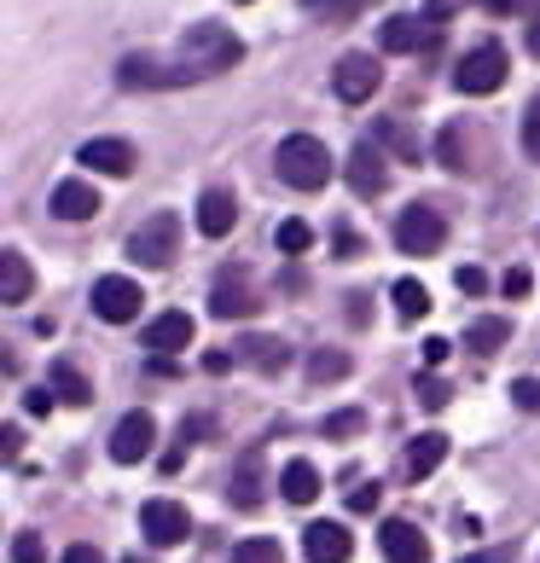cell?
<instances>
[{"instance_id": "obj_4", "label": "cell", "mask_w": 540, "mask_h": 563, "mask_svg": "<svg viewBox=\"0 0 540 563\" xmlns=\"http://www.w3.org/2000/svg\"><path fill=\"white\" fill-rule=\"evenodd\" d=\"M175 244H180V216H152V221H140L134 233H129V256L140 267H169L175 262Z\"/></svg>"}, {"instance_id": "obj_10", "label": "cell", "mask_w": 540, "mask_h": 563, "mask_svg": "<svg viewBox=\"0 0 540 563\" xmlns=\"http://www.w3.org/2000/svg\"><path fill=\"white\" fill-rule=\"evenodd\" d=\"M140 285L134 279H122V274H106L93 285V314L99 320H111V325H129V320H140Z\"/></svg>"}, {"instance_id": "obj_2", "label": "cell", "mask_w": 540, "mask_h": 563, "mask_svg": "<svg viewBox=\"0 0 540 563\" xmlns=\"http://www.w3.org/2000/svg\"><path fill=\"white\" fill-rule=\"evenodd\" d=\"M244 58V41L227 30V24H192L180 35V65L192 70L198 81L203 76H221V70H233Z\"/></svg>"}, {"instance_id": "obj_9", "label": "cell", "mask_w": 540, "mask_h": 563, "mask_svg": "<svg viewBox=\"0 0 540 563\" xmlns=\"http://www.w3.org/2000/svg\"><path fill=\"white\" fill-rule=\"evenodd\" d=\"M256 290H251V274L244 267H227V274L216 279V290H210V314L216 320H251L256 314Z\"/></svg>"}, {"instance_id": "obj_19", "label": "cell", "mask_w": 540, "mask_h": 563, "mask_svg": "<svg viewBox=\"0 0 540 563\" xmlns=\"http://www.w3.org/2000/svg\"><path fill=\"white\" fill-rule=\"evenodd\" d=\"M192 314H180V308H175V314H157L152 325H145V349H157V354H180L186 343H192Z\"/></svg>"}, {"instance_id": "obj_16", "label": "cell", "mask_w": 540, "mask_h": 563, "mask_svg": "<svg viewBox=\"0 0 540 563\" xmlns=\"http://www.w3.org/2000/svg\"><path fill=\"white\" fill-rule=\"evenodd\" d=\"M233 221H239V198L227 192V186H210V192L198 198V233L203 239H227Z\"/></svg>"}, {"instance_id": "obj_38", "label": "cell", "mask_w": 540, "mask_h": 563, "mask_svg": "<svg viewBox=\"0 0 540 563\" xmlns=\"http://www.w3.org/2000/svg\"><path fill=\"white\" fill-rule=\"evenodd\" d=\"M378 499H384L378 483H361L355 494H349V511H378Z\"/></svg>"}, {"instance_id": "obj_3", "label": "cell", "mask_w": 540, "mask_h": 563, "mask_svg": "<svg viewBox=\"0 0 540 563\" xmlns=\"http://www.w3.org/2000/svg\"><path fill=\"white\" fill-rule=\"evenodd\" d=\"M500 81H506V47H500V41H483V47H471V53L460 58V70H453V88L471 93V99L494 93Z\"/></svg>"}, {"instance_id": "obj_1", "label": "cell", "mask_w": 540, "mask_h": 563, "mask_svg": "<svg viewBox=\"0 0 540 563\" xmlns=\"http://www.w3.org/2000/svg\"><path fill=\"white\" fill-rule=\"evenodd\" d=\"M274 169H279L285 186H297V192H320V186L338 175V163H331L326 140H315V134H285L279 152H274Z\"/></svg>"}, {"instance_id": "obj_41", "label": "cell", "mask_w": 540, "mask_h": 563, "mask_svg": "<svg viewBox=\"0 0 540 563\" xmlns=\"http://www.w3.org/2000/svg\"><path fill=\"white\" fill-rule=\"evenodd\" d=\"M529 267H506V279H500V290H506V297H529Z\"/></svg>"}, {"instance_id": "obj_11", "label": "cell", "mask_w": 540, "mask_h": 563, "mask_svg": "<svg viewBox=\"0 0 540 563\" xmlns=\"http://www.w3.org/2000/svg\"><path fill=\"white\" fill-rule=\"evenodd\" d=\"M117 81H122V88H180V81H198L192 70H186L180 65V58H175V65H157V58H122V65H117Z\"/></svg>"}, {"instance_id": "obj_35", "label": "cell", "mask_w": 540, "mask_h": 563, "mask_svg": "<svg viewBox=\"0 0 540 563\" xmlns=\"http://www.w3.org/2000/svg\"><path fill=\"white\" fill-rule=\"evenodd\" d=\"M41 558H47L41 534H18V540H12V563H41Z\"/></svg>"}, {"instance_id": "obj_43", "label": "cell", "mask_w": 540, "mask_h": 563, "mask_svg": "<svg viewBox=\"0 0 540 563\" xmlns=\"http://www.w3.org/2000/svg\"><path fill=\"white\" fill-rule=\"evenodd\" d=\"M448 349H453L448 338H430V343H425V366H442V361H448Z\"/></svg>"}, {"instance_id": "obj_34", "label": "cell", "mask_w": 540, "mask_h": 563, "mask_svg": "<svg viewBox=\"0 0 540 563\" xmlns=\"http://www.w3.org/2000/svg\"><path fill=\"white\" fill-rule=\"evenodd\" d=\"M308 244H315V233H308V221H279V250H285V256H302Z\"/></svg>"}, {"instance_id": "obj_12", "label": "cell", "mask_w": 540, "mask_h": 563, "mask_svg": "<svg viewBox=\"0 0 540 563\" xmlns=\"http://www.w3.org/2000/svg\"><path fill=\"white\" fill-rule=\"evenodd\" d=\"M349 186H355L361 198H378L389 186V163H384V152L372 140H361L355 152H349Z\"/></svg>"}, {"instance_id": "obj_28", "label": "cell", "mask_w": 540, "mask_h": 563, "mask_svg": "<svg viewBox=\"0 0 540 563\" xmlns=\"http://www.w3.org/2000/svg\"><path fill=\"white\" fill-rule=\"evenodd\" d=\"M53 389H58V395H65V401H70V407H88V401H93V389H88V378H81V372H76V366H65V361H58V366H53Z\"/></svg>"}, {"instance_id": "obj_32", "label": "cell", "mask_w": 540, "mask_h": 563, "mask_svg": "<svg viewBox=\"0 0 540 563\" xmlns=\"http://www.w3.org/2000/svg\"><path fill=\"white\" fill-rule=\"evenodd\" d=\"M361 430H366V412L361 407H343V412H331V419H326L331 442H349V435H361Z\"/></svg>"}, {"instance_id": "obj_27", "label": "cell", "mask_w": 540, "mask_h": 563, "mask_svg": "<svg viewBox=\"0 0 540 563\" xmlns=\"http://www.w3.org/2000/svg\"><path fill=\"white\" fill-rule=\"evenodd\" d=\"M396 314L401 320H425L430 314V290L419 279H396Z\"/></svg>"}, {"instance_id": "obj_36", "label": "cell", "mask_w": 540, "mask_h": 563, "mask_svg": "<svg viewBox=\"0 0 540 563\" xmlns=\"http://www.w3.org/2000/svg\"><path fill=\"white\" fill-rule=\"evenodd\" d=\"M511 401L524 407V412H540V378H517L511 384Z\"/></svg>"}, {"instance_id": "obj_14", "label": "cell", "mask_w": 540, "mask_h": 563, "mask_svg": "<svg viewBox=\"0 0 540 563\" xmlns=\"http://www.w3.org/2000/svg\"><path fill=\"white\" fill-rule=\"evenodd\" d=\"M81 163H88L93 175H111V180H122V175H134V145L129 140H88L81 145Z\"/></svg>"}, {"instance_id": "obj_26", "label": "cell", "mask_w": 540, "mask_h": 563, "mask_svg": "<svg viewBox=\"0 0 540 563\" xmlns=\"http://www.w3.org/2000/svg\"><path fill=\"white\" fill-rule=\"evenodd\" d=\"M308 378H315V384H338V378H349V354H343V349L308 354Z\"/></svg>"}, {"instance_id": "obj_31", "label": "cell", "mask_w": 540, "mask_h": 563, "mask_svg": "<svg viewBox=\"0 0 540 563\" xmlns=\"http://www.w3.org/2000/svg\"><path fill=\"white\" fill-rule=\"evenodd\" d=\"M302 7L315 12V18H326V24H349V18H355L366 0H302Z\"/></svg>"}, {"instance_id": "obj_17", "label": "cell", "mask_w": 540, "mask_h": 563, "mask_svg": "<svg viewBox=\"0 0 540 563\" xmlns=\"http://www.w3.org/2000/svg\"><path fill=\"white\" fill-rule=\"evenodd\" d=\"M302 552H308V563H349L355 540H349V529H343V523H308Z\"/></svg>"}, {"instance_id": "obj_24", "label": "cell", "mask_w": 540, "mask_h": 563, "mask_svg": "<svg viewBox=\"0 0 540 563\" xmlns=\"http://www.w3.org/2000/svg\"><path fill=\"white\" fill-rule=\"evenodd\" d=\"M436 157H442L448 175H465V169H471V145H465L460 122H448V129H442V140H436Z\"/></svg>"}, {"instance_id": "obj_37", "label": "cell", "mask_w": 540, "mask_h": 563, "mask_svg": "<svg viewBox=\"0 0 540 563\" xmlns=\"http://www.w3.org/2000/svg\"><path fill=\"white\" fill-rule=\"evenodd\" d=\"M524 145H529V157L540 163V99H529V117H524Z\"/></svg>"}, {"instance_id": "obj_18", "label": "cell", "mask_w": 540, "mask_h": 563, "mask_svg": "<svg viewBox=\"0 0 540 563\" xmlns=\"http://www.w3.org/2000/svg\"><path fill=\"white\" fill-rule=\"evenodd\" d=\"M378 41H384V53H419L436 41V18H389Z\"/></svg>"}, {"instance_id": "obj_33", "label": "cell", "mask_w": 540, "mask_h": 563, "mask_svg": "<svg viewBox=\"0 0 540 563\" xmlns=\"http://www.w3.org/2000/svg\"><path fill=\"white\" fill-rule=\"evenodd\" d=\"M378 140H384V145H389V152H396V157H407V163L419 157V140H412V134L401 129L396 117H389V122H378Z\"/></svg>"}, {"instance_id": "obj_22", "label": "cell", "mask_w": 540, "mask_h": 563, "mask_svg": "<svg viewBox=\"0 0 540 563\" xmlns=\"http://www.w3.org/2000/svg\"><path fill=\"white\" fill-rule=\"evenodd\" d=\"M30 285H35V274H30V262L18 256V250H0V302H24L30 297Z\"/></svg>"}, {"instance_id": "obj_5", "label": "cell", "mask_w": 540, "mask_h": 563, "mask_svg": "<svg viewBox=\"0 0 540 563\" xmlns=\"http://www.w3.org/2000/svg\"><path fill=\"white\" fill-rule=\"evenodd\" d=\"M378 81H384V70L372 53H343L338 70H331V93H338L343 106H366V99L378 93Z\"/></svg>"}, {"instance_id": "obj_25", "label": "cell", "mask_w": 540, "mask_h": 563, "mask_svg": "<svg viewBox=\"0 0 540 563\" xmlns=\"http://www.w3.org/2000/svg\"><path fill=\"white\" fill-rule=\"evenodd\" d=\"M239 361H251L256 372H285V361H290V349L279 343V338H251L239 349Z\"/></svg>"}, {"instance_id": "obj_23", "label": "cell", "mask_w": 540, "mask_h": 563, "mask_svg": "<svg viewBox=\"0 0 540 563\" xmlns=\"http://www.w3.org/2000/svg\"><path fill=\"white\" fill-rule=\"evenodd\" d=\"M227 494H233L239 511H256L262 506V453H244V465L233 471V488H227Z\"/></svg>"}, {"instance_id": "obj_45", "label": "cell", "mask_w": 540, "mask_h": 563, "mask_svg": "<svg viewBox=\"0 0 540 563\" xmlns=\"http://www.w3.org/2000/svg\"><path fill=\"white\" fill-rule=\"evenodd\" d=\"M0 448H7V459H18V448H24V435H18V424H7V435H0Z\"/></svg>"}, {"instance_id": "obj_13", "label": "cell", "mask_w": 540, "mask_h": 563, "mask_svg": "<svg viewBox=\"0 0 540 563\" xmlns=\"http://www.w3.org/2000/svg\"><path fill=\"white\" fill-rule=\"evenodd\" d=\"M378 547H384L389 563H430V540L412 523H401V517H389V523L378 529Z\"/></svg>"}, {"instance_id": "obj_39", "label": "cell", "mask_w": 540, "mask_h": 563, "mask_svg": "<svg viewBox=\"0 0 540 563\" xmlns=\"http://www.w3.org/2000/svg\"><path fill=\"white\" fill-rule=\"evenodd\" d=\"M448 395H453V389H448L442 378H425V384H419V401H425L430 412H436V407H448Z\"/></svg>"}, {"instance_id": "obj_30", "label": "cell", "mask_w": 540, "mask_h": 563, "mask_svg": "<svg viewBox=\"0 0 540 563\" xmlns=\"http://www.w3.org/2000/svg\"><path fill=\"white\" fill-rule=\"evenodd\" d=\"M233 563H279V540H267V534L239 540V547H233Z\"/></svg>"}, {"instance_id": "obj_42", "label": "cell", "mask_w": 540, "mask_h": 563, "mask_svg": "<svg viewBox=\"0 0 540 563\" xmlns=\"http://www.w3.org/2000/svg\"><path fill=\"white\" fill-rule=\"evenodd\" d=\"M24 407L35 412V419H47V412H53V389H30V395H24Z\"/></svg>"}, {"instance_id": "obj_8", "label": "cell", "mask_w": 540, "mask_h": 563, "mask_svg": "<svg viewBox=\"0 0 540 563\" xmlns=\"http://www.w3.org/2000/svg\"><path fill=\"white\" fill-rule=\"evenodd\" d=\"M140 529H145L152 547H180V540L192 534V517H186V506H175V499H145Z\"/></svg>"}, {"instance_id": "obj_47", "label": "cell", "mask_w": 540, "mask_h": 563, "mask_svg": "<svg viewBox=\"0 0 540 563\" xmlns=\"http://www.w3.org/2000/svg\"><path fill=\"white\" fill-rule=\"evenodd\" d=\"M488 7H494V12H511V7H524V0H488Z\"/></svg>"}, {"instance_id": "obj_6", "label": "cell", "mask_w": 540, "mask_h": 563, "mask_svg": "<svg viewBox=\"0 0 540 563\" xmlns=\"http://www.w3.org/2000/svg\"><path fill=\"white\" fill-rule=\"evenodd\" d=\"M442 239H448V227H442V216H436L430 203H412V210H401V221H396L401 256H436V250H442Z\"/></svg>"}, {"instance_id": "obj_44", "label": "cell", "mask_w": 540, "mask_h": 563, "mask_svg": "<svg viewBox=\"0 0 540 563\" xmlns=\"http://www.w3.org/2000/svg\"><path fill=\"white\" fill-rule=\"evenodd\" d=\"M65 563H106V558H99L93 547H70V552H65Z\"/></svg>"}, {"instance_id": "obj_7", "label": "cell", "mask_w": 540, "mask_h": 563, "mask_svg": "<svg viewBox=\"0 0 540 563\" xmlns=\"http://www.w3.org/2000/svg\"><path fill=\"white\" fill-rule=\"evenodd\" d=\"M152 448H157V419H152V412H145V407L122 412V424L111 430V459H117V465H140Z\"/></svg>"}, {"instance_id": "obj_46", "label": "cell", "mask_w": 540, "mask_h": 563, "mask_svg": "<svg viewBox=\"0 0 540 563\" xmlns=\"http://www.w3.org/2000/svg\"><path fill=\"white\" fill-rule=\"evenodd\" d=\"M529 53L540 58V18H535V24H529Z\"/></svg>"}, {"instance_id": "obj_29", "label": "cell", "mask_w": 540, "mask_h": 563, "mask_svg": "<svg viewBox=\"0 0 540 563\" xmlns=\"http://www.w3.org/2000/svg\"><path fill=\"white\" fill-rule=\"evenodd\" d=\"M506 338H511V325H506V320H476V325L465 331V349H476V354H494Z\"/></svg>"}, {"instance_id": "obj_40", "label": "cell", "mask_w": 540, "mask_h": 563, "mask_svg": "<svg viewBox=\"0 0 540 563\" xmlns=\"http://www.w3.org/2000/svg\"><path fill=\"white\" fill-rule=\"evenodd\" d=\"M453 279H460V290H465V297H483V290H488V274H483V267H460Z\"/></svg>"}, {"instance_id": "obj_21", "label": "cell", "mask_w": 540, "mask_h": 563, "mask_svg": "<svg viewBox=\"0 0 540 563\" xmlns=\"http://www.w3.org/2000/svg\"><path fill=\"white\" fill-rule=\"evenodd\" d=\"M442 459H448V435H442V430H425L419 442L407 448V476H412V483H425V476L442 465Z\"/></svg>"}, {"instance_id": "obj_20", "label": "cell", "mask_w": 540, "mask_h": 563, "mask_svg": "<svg viewBox=\"0 0 540 563\" xmlns=\"http://www.w3.org/2000/svg\"><path fill=\"white\" fill-rule=\"evenodd\" d=\"M279 494L290 499V506H315L320 499V471L308 465V459H290V465L279 471Z\"/></svg>"}, {"instance_id": "obj_15", "label": "cell", "mask_w": 540, "mask_h": 563, "mask_svg": "<svg viewBox=\"0 0 540 563\" xmlns=\"http://www.w3.org/2000/svg\"><path fill=\"white\" fill-rule=\"evenodd\" d=\"M106 203H99V192H93V180H58L53 186V216L58 221H93Z\"/></svg>"}]
</instances>
